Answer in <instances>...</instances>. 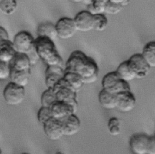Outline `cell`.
<instances>
[{
	"mask_svg": "<svg viewBox=\"0 0 155 154\" xmlns=\"http://www.w3.org/2000/svg\"><path fill=\"white\" fill-rule=\"evenodd\" d=\"M65 72L77 74L82 79L84 84L94 83L98 78L99 69L91 57L80 50L73 51L65 62Z\"/></svg>",
	"mask_w": 155,
	"mask_h": 154,
	"instance_id": "6da1fadb",
	"label": "cell"
},
{
	"mask_svg": "<svg viewBox=\"0 0 155 154\" xmlns=\"http://www.w3.org/2000/svg\"><path fill=\"white\" fill-rule=\"evenodd\" d=\"M35 48L39 59L47 66L63 67V59L58 53L53 40L46 37H37L35 40Z\"/></svg>",
	"mask_w": 155,
	"mask_h": 154,
	"instance_id": "7a4b0ae2",
	"label": "cell"
},
{
	"mask_svg": "<svg viewBox=\"0 0 155 154\" xmlns=\"http://www.w3.org/2000/svg\"><path fill=\"white\" fill-rule=\"evenodd\" d=\"M102 86L103 89L116 95L131 91L129 83L122 80L116 71L110 72L103 77Z\"/></svg>",
	"mask_w": 155,
	"mask_h": 154,
	"instance_id": "3957f363",
	"label": "cell"
},
{
	"mask_svg": "<svg viewBox=\"0 0 155 154\" xmlns=\"http://www.w3.org/2000/svg\"><path fill=\"white\" fill-rule=\"evenodd\" d=\"M53 90L55 92L58 101L67 103L78 109L77 92L67 83L64 78L56 85Z\"/></svg>",
	"mask_w": 155,
	"mask_h": 154,
	"instance_id": "277c9868",
	"label": "cell"
},
{
	"mask_svg": "<svg viewBox=\"0 0 155 154\" xmlns=\"http://www.w3.org/2000/svg\"><path fill=\"white\" fill-rule=\"evenodd\" d=\"M35 39L26 31L18 32L13 40V45L17 53L27 54L35 48Z\"/></svg>",
	"mask_w": 155,
	"mask_h": 154,
	"instance_id": "5b68a950",
	"label": "cell"
},
{
	"mask_svg": "<svg viewBox=\"0 0 155 154\" xmlns=\"http://www.w3.org/2000/svg\"><path fill=\"white\" fill-rule=\"evenodd\" d=\"M25 88L12 82L8 83L4 89L3 97L5 102L10 106H17L24 100Z\"/></svg>",
	"mask_w": 155,
	"mask_h": 154,
	"instance_id": "8992f818",
	"label": "cell"
},
{
	"mask_svg": "<svg viewBox=\"0 0 155 154\" xmlns=\"http://www.w3.org/2000/svg\"><path fill=\"white\" fill-rule=\"evenodd\" d=\"M127 62L129 66L134 74L136 79H144L149 74L151 68L141 54L132 55Z\"/></svg>",
	"mask_w": 155,
	"mask_h": 154,
	"instance_id": "52a82bcc",
	"label": "cell"
},
{
	"mask_svg": "<svg viewBox=\"0 0 155 154\" xmlns=\"http://www.w3.org/2000/svg\"><path fill=\"white\" fill-rule=\"evenodd\" d=\"M58 37L67 40L71 38L76 33L77 29L73 18H61L55 24Z\"/></svg>",
	"mask_w": 155,
	"mask_h": 154,
	"instance_id": "ba28073f",
	"label": "cell"
},
{
	"mask_svg": "<svg viewBox=\"0 0 155 154\" xmlns=\"http://www.w3.org/2000/svg\"><path fill=\"white\" fill-rule=\"evenodd\" d=\"M150 136L144 133L133 134L129 141L130 148L133 154H147Z\"/></svg>",
	"mask_w": 155,
	"mask_h": 154,
	"instance_id": "9c48e42d",
	"label": "cell"
},
{
	"mask_svg": "<svg viewBox=\"0 0 155 154\" xmlns=\"http://www.w3.org/2000/svg\"><path fill=\"white\" fill-rule=\"evenodd\" d=\"M50 108L52 117L60 121L63 120L71 115L75 114L78 110L71 104L61 101H56Z\"/></svg>",
	"mask_w": 155,
	"mask_h": 154,
	"instance_id": "30bf717a",
	"label": "cell"
},
{
	"mask_svg": "<svg viewBox=\"0 0 155 154\" xmlns=\"http://www.w3.org/2000/svg\"><path fill=\"white\" fill-rule=\"evenodd\" d=\"M42 126L45 135L50 140L56 141L64 136L62 121L60 120L51 118Z\"/></svg>",
	"mask_w": 155,
	"mask_h": 154,
	"instance_id": "8fae6325",
	"label": "cell"
},
{
	"mask_svg": "<svg viewBox=\"0 0 155 154\" xmlns=\"http://www.w3.org/2000/svg\"><path fill=\"white\" fill-rule=\"evenodd\" d=\"M136 105V98L131 91L116 95V108L121 112L131 111Z\"/></svg>",
	"mask_w": 155,
	"mask_h": 154,
	"instance_id": "7c38bea8",
	"label": "cell"
},
{
	"mask_svg": "<svg viewBox=\"0 0 155 154\" xmlns=\"http://www.w3.org/2000/svg\"><path fill=\"white\" fill-rule=\"evenodd\" d=\"M64 68L59 66H47L45 72L47 89H53L56 85L64 78Z\"/></svg>",
	"mask_w": 155,
	"mask_h": 154,
	"instance_id": "4fadbf2b",
	"label": "cell"
},
{
	"mask_svg": "<svg viewBox=\"0 0 155 154\" xmlns=\"http://www.w3.org/2000/svg\"><path fill=\"white\" fill-rule=\"evenodd\" d=\"M77 31L87 32L92 30L93 16L87 10L78 12L73 18Z\"/></svg>",
	"mask_w": 155,
	"mask_h": 154,
	"instance_id": "5bb4252c",
	"label": "cell"
},
{
	"mask_svg": "<svg viewBox=\"0 0 155 154\" xmlns=\"http://www.w3.org/2000/svg\"><path fill=\"white\" fill-rule=\"evenodd\" d=\"M61 121L64 136H73L78 133L81 129V120L75 114L67 117Z\"/></svg>",
	"mask_w": 155,
	"mask_h": 154,
	"instance_id": "9a60e30c",
	"label": "cell"
},
{
	"mask_svg": "<svg viewBox=\"0 0 155 154\" xmlns=\"http://www.w3.org/2000/svg\"><path fill=\"white\" fill-rule=\"evenodd\" d=\"M10 71H30L31 64L26 54L16 53L8 63Z\"/></svg>",
	"mask_w": 155,
	"mask_h": 154,
	"instance_id": "2e32d148",
	"label": "cell"
},
{
	"mask_svg": "<svg viewBox=\"0 0 155 154\" xmlns=\"http://www.w3.org/2000/svg\"><path fill=\"white\" fill-rule=\"evenodd\" d=\"M37 37H46L54 40L58 37L55 24L50 21L41 23L37 28Z\"/></svg>",
	"mask_w": 155,
	"mask_h": 154,
	"instance_id": "e0dca14e",
	"label": "cell"
},
{
	"mask_svg": "<svg viewBox=\"0 0 155 154\" xmlns=\"http://www.w3.org/2000/svg\"><path fill=\"white\" fill-rule=\"evenodd\" d=\"M13 43L10 40L0 42V61L9 63L16 54Z\"/></svg>",
	"mask_w": 155,
	"mask_h": 154,
	"instance_id": "ac0fdd59",
	"label": "cell"
},
{
	"mask_svg": "<svg viewBox=\"0 0 155 154\" xmlns=\"http://www.w3.org/2000/svg\"><path fill=\"white\" fill-rule=\"evenodd\" d=\"M98 100L101 106L108 110L116 108V95L102 89L99 93Z\"/></svg>",
	"mask_w": 155,
	"mask_h": 154,
	"instance_id": "d6986e66",
	"label": "cell"
},
{
	"mask_svg": "<svg viewBox=\"0 0 155 154\" xmlns=\"http://www.w3.org/2000/svg\"><path fill=\"white\" fill-rule=\"evenodd\" d=\"M31 75L30 71H10V82L24 88L29 82Z\"/></svg>",
	"mask_w": 155,
	"mask_h": 154,
	"instance_id": "ffe728a7",
	"label": "cell"
},
{
	"mask_svg": "<svg viewBox=\"0 0 155 154\" xmlns=\"http://www.w3.org/2000/svg\"><path fill=\"white\" fill-rule=\"evenodd\" d=\"M142 56L150 68H155V41L148 42L143 47Z\"/></svg>",
	"mask_w": 155,
	"mask_h": 154,
	"instance_id": "44dd1931",
	"label": "cell"
},
{
	"mask_svg": "<svg viewBox=\"0 0 155 154\" xmlns=\"http://www.w3.org/2000/svg\"><path fill=\"white\" fill-rule=\"evenodd\" d=\"M115 71L122 80L127 83L136 79L135 75L129 66L127 60L120 63Z\"/></svg>",
	"mask_w": 155,
	"mask_h": 154,
	"instance_id": "7402d4cb",
	"label": "cell"
},
{
	"mask_svg": "<svg viewBox=\"0 0 155 154\" xmlns=\"http://www.w3.org/2000/svg\"><path fill=\"white\" fill-rule=\"evenodd\" d=\"M64 79L76 92L79 91L84 85L82 79L77 74L70 72H65Z\"/></svg>",
	"mask_w": 155,
	"mask_h": 154,
	"instance_id": "603a6c76",
	"label": "cell"
},
{
	"mask_svg": "<svg viewBox=\"0 0 155 154\" xmlns=\"http://www.w3.org/2000/svg\"><path fill=\"white\" fill-rule=\"evenodd\" d=\"M107 0H95L87 6V11L91 15L101 14L105 13Z\"/></svg>",
	"mask_w": 155,
	"mask_h": 154,
	"instance_id": "cb8c5ba5",
	"label": "cell"
},
{
	"mask_svg": "<svg viewBox=\"0 0 155 154\" xmlns=\"http://www.w3.org/2000/svg\"><path fill=\"white\" fill-rule=\"evenodd\" d=\"M57 101L55 92L53 89H47L41 95V102L42 107H50L51 105Z\"/></svg>",
	"mask_w": 155,
	"mask_h": 154,
	"instance_id": "d4e9b609",
	"label": "cell"
},
{
	"mask_svg": "<svg viewBox=\"0 0 155 154\" xmlns=\"http://www.w3.org/2000/svg\"><path fill=\"white\" fill-rule=\"evenodd\" d=\"M108 24V20L104 14L93 16L92 30L96 31L105 30Z\"/></svg>",
	"mask_w": 155,
	"mask_h": 154,
	"instance_id": "484cf974",
	"label": "cell"
},
{
	"mask_svg": "<svg viewBox=\"0 0 155 154\" xmlns=\"http://www.w3.org/2000/svg\"><path fill=\"white\" fill-rule=\"evenodd\" d=\"M18 4L14 0H0V10L5 15H12L17 10Z\"/></svg>",
	"mask_w": 155,
	"mask_h": 154,
	"instance_id": "4316f807",
	"label": "cell"
},
{
	"mask_svg": "<svg viewBox=\"0 0 155 154\" xmlns=\"http://www.w3.org/2000/svg\"><path fill=\"white\" fill-rule=\"evenodd\" d=\"M107 128L109 133L112 136H117L120 133V121L116 117H112L109 119L107 124Z\"/></svg>",
	"mask_w": 155,
	"mask_h": 154,
	"instance_id": "83f0119b",
	"label": "cell"
},
{
	"mask_svg": "<svg viewBox=\"0 0 155 154\" xmlns=\"http://www.w3.org/2000/svg\"><path fill=\"white\" fill-rule=\"evenodd\" d=\"M51 118L53 117L50 107L41 106L38 110L37 114V118L41 124L43 125L46 121H47Z\"/></svg>",
	"mask_w": 155,
	"mask_h": 154,
	"instance_id": "f1b7e54d",
	"label": "cell"
},
{
	"mask_svg": "<svg viewBox=\"0 0 155 154\" xmlns=\"http://www.w3.org/2000/svg\"><path fill=\"white\" fill-rule=\"evenodd\" d=\"M122 8L123 7L120 5L116 4L113 1V0H107L105 13L115 15L120 13Z\"/></svg>",
	"mask_w": 155,
	"mask_h": 154,
	"instance_id": "f546056e",
	"label": "cell"
},
{
	"mask_svg": "<svg viewBox=\"0 0 155 154\" xmlns=\"http://www.w3.org/2000/svg\"><path fill=\"white\" fill-rule=\"evenodd\" d=\"M10 70L8 63L0 61V80H6L10 77Z\"/></svg>",
	"mask_w": 155,
	"mask_h": 154,
	"instance_id": "4dcf8cb0",
	"label": "cell"
},
{
	"mask_svg": "<svg viewBox=\"0 0 155 154\" xmlns=\"http://www.w3.org/2000/svg\"><path fill=\"white\" fill-rule=\"evenodd\" d=\"M27 56L28 57L29 61L30 62L31 66L34 65L37 63L38 60H39V57L35 50V48H34L32 51L29 52L27 54H26Z\"/></svg>",
	"mask_w": 155,
	"mask_h": 154,
	"instance_id": "1f68e13d",
	"label": "cell"
},
{
	"mask_svg": "<svg viewBox=\"0 0 155 154\" xmlns=\"http://www.w3.org/2000/svg\"><path fill=\"white\" fill-rule=\"evenodd\" d=\"M147 154H155V136L150 138Z\"/></svg>",
	"mask_w": 155,
	"mask_h": 154,
	"instance_id": "d6a6232c",
	"label": "cell"
},
{
	"mask_svg": "<svg viewBox=\"0 0 155 154\" xmlns=\"http://www.w3.org/2000/svg\"><path fill=\"white\" fill-rule=\"evenodd\" d=\"M8 40L10 39L7 30L4 28L0 26V42Z\"/></svg>",
	"mask_w": 155,
	"mask_h": 154,
	"instance_id": "836d02e7",
	"label": "cell"
},
{
	"mask_svg": "<svg viewBox=\"0 0 155 154\" xmlns=\"http://www.w3.org/2000/svg\"><path fill=\"white\" fill-rule=\"evenodd\" d=\"M80 2H82L84 4H85L87 5H88L89 4H90L92 2V1H90V0H85V1H80Z\"/></svg>",
	"mask_w": 155,
	"mask_h": 154,
	"instance_id": "e575fe53",
	"label": "cell"
},
{
	"mask_svg": "<svg viewBox=\"0 0 155 154\" xmlns=\"http://www.w3.org/2000/svg\"><path fill=\"white\" fill-rule=\"evenodd\" d=\"M55 154H64V153H62V152H56Z\"/></svg>",
	"mask_w": 155,
	"mask_h": 154,
	"instance_id": "d590c367",
	"label": "cell"
},
{
	"mask_svg": "<svg viewBox=\"0 0 155 154\" xmlns=\"http://www.w3.org/2000/svg\"><path fill=\"white\" fill-rule=\"evenodd\" d=\"M21 154H29V153H21Z\"/></svg>",
	"mask_w": 155,
	"mask_h": 154,
	"instance_id": "8d00e7d4",
	"label": "cell"
},
{
	"mask_svg": "<svg viewBox=\"0 0 155 154\" xmlns=\"http://www.w3.org/2000/svg\"><path fill=\"white\" fill-rule=\"evenodd\" d=\"M0 154H2V152H1V149H0Z\"/></svg>",
	"mask_w": 155,
	"mask_h": 154,
	"instance_id": "74e56055",
	"label": "cell"
}]
</instances>
